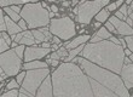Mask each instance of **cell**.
Segmentation results:
<instances>
[{
    "label": "cell",
    "instance_id": "obj_1",
    "mask_svg": "<svg viewBox=\"0 0 133 97\" xmlns=\"http://www.w3.org/2000/svg\"><path fill=\"white\" fill-rule=\"evenodd\" d=\"M53 96H93L87 75L75 63L64 62L52 74Z\"/></svg>",
    "mask_w": 133,
    "mask_h": 97
},
{
    "label": "cell",
    "instance_id": "obj_2",
    "mask_svg": "<svg viewBox=\"0 0 133 97\" xmlns=\"http://www.w3.org/2000/svg\"><path fill=\"white\" fill-rule=\"evenodd\" d=\"M71 61L81 67V69L85 74L90 78V84L93 92V96H105V97H128L130 94L127 91V87L122 83L117 74L114 72H109L103 67L96 64V63L84 58H73Z\"/></svg>",
    "mask_w": 133,
    "mask_h": 97
},
{
    "label": "cell",
    "instance_id": "obj_3",
    "mask_svg": "<svg viewBox=\"0 0 133 97\" xmlns=\"http://www.w3.org/2000/svg\"><path fill=\"white\" fill-rule=\"evenodd\" d=\"M82 57L98 66L110 69L114 73H121L125 59V52L120 44L110 40H101L97 43H91L84 46L81 51Z\"/></svg>",
    "mask_w": 133,
    "mask_h": 97
},
{
    "label": "cell",
    "instance_id": "obj_4",
    "mask_svg": "<svg viewBox=\"0 0 133 97\" xmlns=\"http://www.w3.org/2000/svg\"><path fill=\"white\" fill-rule=\"evenodd\" d=\"M21 16L27 23V27L29 28L45 27L50 21L49 12L45 10V7H42L40 3H27L22 9Z\"/></svg>",
    "mask_w": 133,
    "mask_h": 97
},
{
    "label": "cell",
    "instance_id": "obj_5",
    "mask_svg": "<svg viewBox=\"0 0 133 97\" xmlns=\"http://www.w3.org/2000/svg\"><path fill=\"white\" fill-rule=\"evenodd\" d=\"M49 75V68H38V69H28L23 79L21 91L18 92L19 96L32 97L36 95L40 84L42 80Z\"/></svg>",
    "mask_w": 133,
    "mask_h": 97
},
{
    "label": "cell",
    "instance_id": "obj_6",
    "mask_svg": "<svg viewBox=\"0 0 133 97\" xmlns=\"http://www.w3.org/2000/svg\"><path fill=\"white\" fill-rule=\"evenodd\" d=\"M109 0H92V1H86L82 3L79 7L75 9V14H76L77 21L82 24L90 23L92 17L97 15L102 7H104Z\"/></svg>",
    "mask_w": 133,
    "mask_h": 97
},
{
    "label": "cell",
    "instance_id": "obj_7",
    "mask_svg": "<svg viewBox=\"0 0 133 97\" xmlns=\"http://www.w3.org/2000/svg\"><path fill=\"white\" fill-rule=\"evenodd\" d=\"M50 32L61 39H70L75 35V26L69 17L52 20L50 23Z\"/></svg>",
    "mask_w": 133,
    "mask_h": 97
},
{
    "label": "cell",
    "instance_id": "obj_8",
    "mask_svg": "<svg viewBox=\"0 0 133 97\" xmlns=\"http://www.w3.org/2000/svg\"><path fill=\"white\" fill-rule=\"evenodd\" d=\"M0 68L6 73L7 76L16 75L21 69V58L14 50L4 51L0 55Z\"/></svg>",
    "mask_w": 133,
    "mask_h": 97
},
{
    "label": "cell",
    "instance_id": "obj_9",
    "mask_svg": "<svg viewBox=\"0 0 133 97\" xmlns=\"http://www.w3.org/2000/svg\"><path fill=\"white\" fill-rule=\"evenodd\" d=\"M51 48L50 47H36V46H33V47H27L24 51V59L25 62H29V61H34L36 58H42L44 56H46L50 52Z\"/></svg>",
    "mask_w": 133,
    "mask_h": 97
},
{
    "label": "cell",
    "instance_id": "obj_10",
    "mask_svg": "<svg viewBox=\"0 0 133 97\" xmlns=\"http://www.w3.org/2000/svg\"><path fill=\"white\" fill-rule=\"evenodd\" d=\"M110 23L114 26L115 31H117L121 35H132L133 34V28L131 27L130 24H127L126 22L119 20L116 16L110 18Z\"/></svg>",
    "mask_w": 133,
    "mask_h": 97
},
{
    "label": "cell",
    "instance_id": "obj_11",
    "mask_svg": "<svg viewBox=\"0 0 133 97\" xmlns=\"http://www.w3.org/2000/svg\"><path fill=\"white\" fill-rule=\"evenodd\" d=\"M38 97H51L53 96V90H52V80L49 75L42 80V83L40 84L36 95Z\"/></svg>",
    "mask_w": 133,
    "mask_h": 97
},
{
    "label": "cell",
    "instance_id": "obj_12",
    "mask_svg": "<svg viewBox=\"0 0 133 97\" xmlns=\"http://www.w3.org/2000/svg\"><path fill=\"white\" fill-rule=\"evenodd\" d=\"M121 74H122V79L126 87H128V89L133 87V63L130 62L122 66Z\"/></svg>",
    "mask_w": 133,
    "mask_h": 97
},
{
    "label": "cell",
    "instance_id": "obj_13",
    "mask_svg": "<svg viewBox=\"0 0 133 97\" xmlns=\"http://www.w3.org/2000/svg\"><path fill=\"white\" fill-rule=\"evenodd\" d=\"M4 18H5V24H6V31L9 32V34H10L12 38H15V35L17 34V33H19L22 29L19 28L18 24L15 23V21L10 20L9 16H7V17H4Z\"/></svg>",
    "mask_w": 133,
    "mask_h": 97
},
{
    "label": "cell",
    "instance_id": "obj_14",
    "mask_svg": "<svg viewBox=\"0 0 133 97\" xmlns=\"http://www.w3.org/2000/svg\"><path fill=\"white\" fill-rule=\"evenodd\" d=\"M19 44H23V45H33V44H35V39H34V35H33L32 32H28V31H24L23 32V37L21 38V40H19Z\"/></svg>",
    "mask_w": 133,
    "mask_h": 97
},
{
    "label": "cell",
    "instance_id": "obj_15",
    "mask_svg": "<svg viewBox=\"0 0 133 97\" xmlns=\"http://www.w3.org/2000/svg\"><path fill=\"white\" fill-rule=\"evenodd\" d=\"M111 37V34L107 31V28H102L99 29V32L97 34H95V37L91 39L92 43H97V41H101V40H104V39H109Z\"/></svg>",
    "mask_w": 133,
    "mask_h": 97
},
{
    "label": "cell",
    "instance_id": "obj_16",
    "mask_svg": "<svg viewBox=\"0 0 133 97\" xmlns=\"http://www.w3.org/2000/svg\"><path fill=\"white\" fill-rule=\"evenodd\" d=\"M24 69H38V68H47V63L41 61H29L23 66Z\"/></svg>",
    "mask_w": 133,
    "mask_h": 97
},
{
    "label": "cell",
    "instance_id": "obj_17",
    "mask_svg": "<svg viewBox=\"0 0 133 97\" xmlns=\"http://www.w3.org/2000/svg\"><path fill=\"white\" fill-rule=\"evenodd\" d=\"M88 39H90L88 35H80V37H77L76 39H74L71 43H69V44L66 45V47L68 48H75V47H77L79 45H81V44L86 43Z\"/></svg>",
    "mask_w": 133,
    "mask_h": 97
},
{
    "label": "cell",
    "instance_id": "obj_18",
    "mask_svg": "<svg viewBox=\"0 0 133 97\" xmlns=\"http://www.w3.org/2000/svg\"><path fill=\"white\" fill-rule=\"evenodd\" d=\"M36 0H0V6H9V5H21V4L33 3Z\"/></svg>",
    "mask_w": 133,
    "mask_h": 97
},
{
    "label": "cell",
    "instance_id": "obj_19",
    "mask_svg": "<svg viewBox=\"0 0 133 97\" xmlns=\"http://www.w3.org/2000/svg\"><path fill=\"white\" fill-rule=\"evenodd\" d=\"M82 48H84V46H82V44L81 45H79L77 47H75V48H71V51L68 53V57L66 58H64V61L65 62H68V61H71L73 58H75L79 53H80L81 51H82Z\"/></svg>",
    "mask_w": 133,
    "mask_h": 97
},
{
    "label": "cell",
    "instance_id": "obj_20",
    "mask_svg": "<svg viewBox=\"0 0 133 97\" xmlns=\"http://www.w3.org/2000/svg\"><path fill=\"white\" fill-rule=\"evenodd\" d=\"M33 33V35H34V39H35V41L38 43H42V41H49L47 40V38L45 37V34L42 33L40 29H35V31H33L32 32Z\"/></svg>",
    "mask_w": 133,
    "mask_h": 97
},
{
    "label": "cell",
    "instance_id": "obj_21",
    "mask_svg": "<svg viewBox=\"0 0 133 97\" xmlns=\"http://www.w3.org/2000/svg\"><path fill=\"white\" fill-rule=\"evenodd\" d=\"M5 12L9 15V17H10L12 21H17V22L19 21V14L15 12L11 7H6V6H5Z\"/></svg>",
    "mask_w": 133,
    "mask_h": 97
},
{
    "label": "cell",
    "instance_id": "obj_22",
    "mask_svg": "<svg viewBox=\"0 0 133 97\" xmlns=\"http://www.w3.org/2000/svg\"><path fill=\"white\" fill-rule=\"evenodd\" d=\"M108 17H109V11H107V10H101L98 14H97V20H98V22L107 21Z\"/></svg>",
    "mask_w": 133,
    "mask_h": 97
},
{
    "label": "cell",
    "instance_id": "obj_23",
    "mask_svg": "<svg viewBox=\"0 0 133 97\" xmlns=\"http://www.w3.org/2000/svg\"><path fill=\"white\" fill-rule=\"evenodd\" d=\"M10 47V45L7 44L6 41H5V39L0 35V52H4V51H6L7 48Z\"/></svg>",
    "mask_w": 133,
    "mask_h": 97
},
{
    "label": "cell",
    "instance_id": "obj_24",
    "mask_svg": "<svg viewBox=\"0 0 133 97\" xmlns=\"http://www.w3.org/2000/svg\"><path fill=\"white\" fill-rule=\"evenodd\" d=\"M24 50H25V47H24V45H23V44H21L19 46H16V47H15V51H16V53H17L18 56H19V58H22V57H23Z\"/></svg>",
    "mask_w": 133,
    "mask_h": 97
},
{
    "label": "cell",
    "instance_id": "obj_25",
    "mask_svg": "<svg viewBox=\"0 0 133 97\" xmlns=\"http://www.w3.org/2000/svg\"><path fill=\"white\" fill-rule=\"evenodd\" d=\"M125 41L127 43V45H128V48H130L131 51L133 53V35H126V38H125Z\"/></svg>",
    "mask_w": 133,
    "mask_h": 97
},
{
    "label": "cell",
    "instance_id": "obj_26",
    "mask_svg": "<svg viewBox=\"0 0 133 97\" xmlns=\"http://www.w3.org/2000/svg\"><path fill=\"white\" fill-rule=\"evenodd\" d=\"M4 97H16L18 96V90L17 89H11V90H9L7 92H5V94L3 95Z\"/></svg>",
    "mask_w": 133,
    "mask_h": 97
},
{
    "label": "cell",
    "instance_id": "obj_27",
    "mask_svg": "<svg viewBox=\"0 0 133 97\" xmlns=\"http://www.w3.org/2000/svg\"><path fill=\"white\" fill-rule=\"evenodd\" d=\"M6 31V24H5V18H4L3 11L0 10V32Z\"/></svg>",
    "mask_w": 133,
    "mask_h": 97
},
{
    "label": "cell",
    "instance_id": "obj_28",
    "mask_svg": "<svg viewBox=\"0 0 133 97\" xmlns=\"http://www.w3.org/2000/svg\"><path fill=\"white\" fill-rule=\"evenodd\" d=\"M121 4H122V0H117L116 3L111 4V5H109V6H108V11H114L116 7H119Z\"/></svg>",
    "mask_w": 133,
    "mask_h": 97
},
{
    "label": "cell",
    "instance_id": "obj_29",
    "mask_svg": "<svg viewBox=\"0 0 133 97\" xmlns=\"http://www.w3.org/2000/svg\"><path fill=\"white\" fill-rule=\"evenodd\" d=\"M7 90H11V89H17V87H19V85H18V83L16 81V80H11L10 83L7 84Z\"/></svg>",
    "mask_w": 133,
    "mask_h": 97
},
{
    "label": "cell",
    "instance_id": "obj_30",
    "mask_svg": "<svg viewBox=\"0 0 133 97\" xmlns=\"http://www.w3.org/2000/svg\"><path fill=\"white\" fill-rule=\"evenodd\" d=\"M57 55L59 56V58H62V57L68 56V52H66L65 48H61V50H58V51H57Z\"/></svg>",
    "mask_w": 133,
    "mask_h": 97
},
{
    "label": "cell",
    "instance_id": "obj_31",
    "mask_svg": "<svg viewBox=\"0 0 133 97\" xmlns=\"http://www.w3.org/2000/svg\"><path fill=\"white\" fill-rule=\"evenodd\" d=\"M40 31H41L42 33L45 34V37L47 38V40H50V39H52V37H51V33L49 32V29H47V28H41Z\"/></svg>",
    "mask_w": 133,
    "mask_h": 97
},
{
    "label": "cell",
    "instance_id": "obj_32",
    "mask_svg": "<svg viewBox=\"0 0 133 97\" xmlns=\"http://www.w3.org/2000/svg\"><path fill=\"white\" fill-rule=\"evenodd\" d=\"M0 35H1V37H3V38L5 39V41H6L7 44L10 45V44H11V39H10V35H9V34H6V33H4V32H0Z\"/></svg>",
    "mask_w": 133,
    "mask_h": 97
},
{
    "label": "cell",
    "instance_id": "obj_33",
    "mask_svg": "<svg viewBox=\"0 0 133 97\" xmlns=\"http://www.w3.org/2000/svg\"><path fill=\"white\" fill-rule=\"evenodd\" d=\"M24 76H25V73H19V74L17 75V78H16V81H17L18 84L23 83V79H24Z\"/></svg>",
    "mask_w": 133,
    "mask_h": 97
},
{
    "label": "cell",
    "instance_id": "obj_34",
    "mask_svg": "<svg viewBox=\"0 0 133 97\" xmlns=\"http://www.w3.org/2000/svg\"><path fill=\"white\" fill-rule=\"evenodd\" d=\"M18 26H19V28H21L22 31H25V29H27V23H25L24 20H19V21H18Z\"/></svg>",
    "mask_w": 133,
    "mask_h": 97
},
{
    "label": "cell",
    "instance_id": "obj_35",
    "mask_svg": "<svg viewBox=\"0 0 133 97\" xmlns=\"http://www.w3.org/2000/svg\"><path fill=\"white\" fill-rule=\"evenodd\" d=\"M127 5H123V6H121V9H120V12H121V14L123 15V16H125V17H126L127 15H128V11H127Z\"/></svg>",
    "mask_w": 133,
    "mask_h": 97
},
{
    "label": "cell",
    "instance_id": "obj_36",
    "mask_svg": "<svg viewBox=\"0 0 133 97\" xmlns=\"http://www.w3.org/2000/svg\"><path fill=\"white\" fill-rule=\"evenodd\" d=\"M105 28H108L110 32H115V28H114V26H112L110 22H108V23H107V27H105Z\"/></svg>",
    "mask_w": 133,
    "mask_h": 97
},
{
    "label": "cell",
    "instance_id": "obj_37",
    "mask_svg": "<svg viewBox=\"0 0 133 97\" xmlns=\"http://www.w3.org/2000/svg\"><path fill=\"white\" fill-rule=\"evenodd\" d=\"M109 39H110V41L115 43V44H120V40H119V39H116L115 37H110V38H109Z\"/></svg>",
    "mask_w": 133,
    "mask_h": 97
},
{
    "label": "cell",
    "instance_id": "obj_38",
    "mask_svg": "<svg viewBox=\"0 0 133 97\" xmlns=\"http://www.w3.org/2000/svg\"><path fill=\"white\" fill-rule=\"evenodd\" d=\"M11 9H12L15 12H17V14H19V10H21V9H19L17 5H12V7H11Z\"/></svg>",
    "mask_w": 133,
    "mask_h": 97
},
{
    "label": "cell",
    "instance_id": "obj_39",
    "mask_svg": "<svg viewBox=\"0 0 133 97\" xmlns=\"http://www.w3.org/2000/svg\"><path fill=\"white\" fill-rule=\"evenodd\" d=\"M50 64H52L53 67L58 66V59H52V58H51V63H50Z\"/></svg>",
    "mask_w": 133,
    "mask_h": 97
},
{
    "label": "cell",
    "instance_id": "obj_40",
    "mask_svg": "<svg viewBox=\"0 0 133 97\" xmlns=\"http://www.w3.org/2000/svg\"><path fill=\"white\" fill-rule=\"evenodd\" d=\"M51 58H52V59H59V56L57 55V52H55V53H52V55H51Z\"/></svg>",
    "mask_w": 133,
    "mask_h": 97
},
{
    "label": "cell",
    "instance_id": "obj_41",
    "mask_svg": "<svg viewBox=\"0 0 133 97\" xmlns=\"http://www.w3.org/2000/svg\"><path fill=\"white\" fill-rule=\"evenodd\" d=\"M116 17H117V18H123V20H126V17H125V16H123V15L121 14V12H116Z\"/></svg>",
    "mask_w": 133,
    "mask_h": 97
},
{
    "label": "cell",
    "instance_id": "obj_42",
    "mask_svg": "<svg viewBox=\"0 0 133 97\" xmlns=\"http://www.w3.org/2000/svg\"><path fill=\"white\" fill-rule=\"evenodd\" d=\"M53 39V43L55 44H61V40L58 39V37H56V38H52Z\"/></svg>",
    "mask_w": 133,
    "mask_h": 97
},
{
    "label": "cell",
    "instance_id": "obj_43",
    "mask_svg": "<svg viewBox=\"0 0 133 97\" xmlns=\"http://www.w3.org/2000/svg\"><path fill=\"white\" fill-rule=\"evenodd\" d=\"M51 10H52V12H55V14H56V12H58V7H57V6H52V7H51Z\"/></svg>",
    "mask_w": 133,
    "mask_h": 97
},
{
    "label": "cell",
    "instance_id": "obj_44",
    "mask_svg": "<svg viewBox=\"0 0 133 97\" xmlns=\"http://www.w3.org/2000/svg\"><path fill=\"white\" fill-rule=\"evenodd\" d=\"M42 47H50L49 41H44V44H42Z\"/></svg>",
    "mask_w": 133,
    "mask_h": 97
},
{
    "label": "cell",
    "instance_id": "obj_45",
    "mask_svg": "<svg viewBox=\"0 0 133 97\" xmlns=\"http://www.w3.org/2000/svg\"><path fill=\"white\" fill-rule=\"evenodd\" d=\"M123 52H125V53H126V55H127V56H130V55H131V53H132V51H131L130 48H128V50H126V51H123Z\"/></svg>",
    "mask_w": 133,
    "mask_h": 97
},
{
    "label": "cell",
    "instance_id": "obj_46",
    "mask_svg": "<svg viewBox=\"0 0 133 97\" xmlns=\"http://www.w3.org/2000/svg\"><path fill=\"white\" fill-rule=\"evenodd\" d=\"M132 23H133V22H132V18L128 17V18H127V24H130V26H131Z\"/></svg>",
    "mask_w": 133,
    "mask_h": 97
},
{
    "label": "cell",
    "instance_id": "obj_47",
    "mask_svg": "<svg viewBox=\"0 0 133 97\" xmlns=\"http://www.w3.org/2000/svg\"><path fill=\"white\" fill-rule=\"evenodd\" d=\"M17 44H18L17 41H15V43H12V44H11V46H12V47H16V46H17Z\"/></svg>",
    "mask_w": 133,
    "mask_h": 97
},
{
    "label": "cell",
    "instance_id": "obj_48",
    "mask_svg": "<svg viewBox=\"0 0 133 97\" xmlns=\"http://www.w3.org/2000/svg\"><path fill=\"white\" fill-rule=\"evenodd\" d=\"M52 50H58V46H57V44L52 45Z\"/></svg>",
    "mask_w": 133,
    "mask_h": 97
},
{
    "label": "cell",
    "instance_id": "obj_49",
    "mask_svg": "<svg viewBox=\"0 0 133 97\" xmlns=\"http://www.w3.org/2000/svg\"><path fill=\"white\" fill-rule=\"evenodd\" d=\"M53 16H55V12H50V14H49V17L50 18H52Z\"/></svg>",
    "mask_w": 133,
    "mask_h": 97
},
{
    "label": "cell",
    "instance_id": "obj_50",
    "mask_svg": "<svg viewBox=\"0 0 133 97\" xmlns=\"http://www.w3.org/2000/svg\"><path fill=\"white\" fill-rule=\"evenodd\" d=\"M130 59H131V62L133 63V53H131L130 55Z\"/></svg>",
    "mask_w": 133,
    "mask_h": 97
},
{
    "label": "cell",
    "instance_id": "obj_51",
    "mask_svg": "<svg viewBox=\"0 0 133 97\" xmlns=\"http://www.w3.org/2000/svg\"><path fill=\"white\" fill-rule=\"evenodd\" d=\"M128 15H130V17L132 18V22H133V12H131V14H128ZM132 26H133V23H132Z\"/></svg>",
    "mask_w": 133,
    "mask_h": 97
},
{
    "label": "cell",
    "instance_id": "obj_52",
    "mask_svg": "<svg viewBox=\"0 0 133 97\" xmlns=\"http://www.w3.org/2000/svg\"><path fill=\"white\" fill-rule=\"evenodd\" d=\"M131 3H132V0H126V4H127V5H130Z\"/></svg>",
    "mask_w": 133,
    "mask_h": 97
},
{
    "label": "cell",
    "instance_id": "obj_53",
    "mask_svg": "<svg viewBox=\"0 0 133 97\" xmlns=\"http://www.w3.org/2000/svg\"><path fill=\"white\" fill-rule=\"evenodd\" d=\"M49 1H56V0H49Z\"/></svg>",
    "mask_w": 133,
    "mask_h": 97
},
{
    "label": "cell",
    "instance_id": "obj_54",
    "mask_svg": "<svg viewBox=\"0 0 133 97\" xmlns=\"http://www.w3.org/2000/svg\"><path fill=\"white\" fill-rule=\"evenodd\" d=\"M132 12H133V11H132Z\"/></svg>",
    "mask_w": 133,
    "mask_h": 97
}]
</instances>
